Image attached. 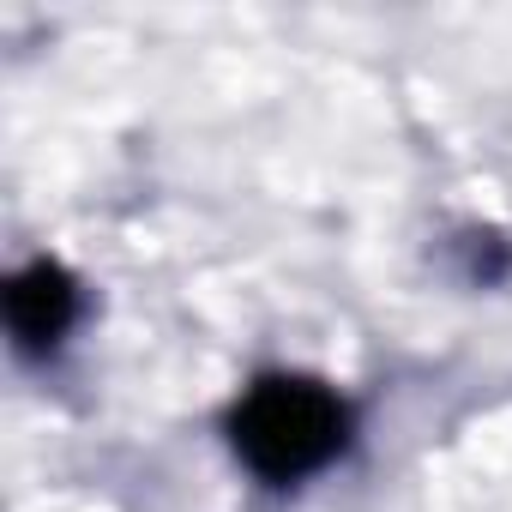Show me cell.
<instances>
[{
  "label": "cell",
  "mask_w": 512,
  "mask_h": 512,
  "mask_svg": "<svg viewBox=\"0 0 512 512\" xmlns=\"http://www.w3.org/2000/svg\"><path fill=\"white\" fill-rule=\"evenodd\" d=\"M73 320H79V284L55 260H31L25 272H13V284H7V332H13L19 350H31V356L61 350Z\"/></svg>",
  "instance_id": "cell-2"
},
{
  "label": "cell",
  "mask_w": 512,
  "mask_h": 512,
  "mask_svg": "<svg viewBox=\"0 0 512 512\" xmlns=\"http://www.w3.org/2000/svg\"><path fill=\"white\" fill-rule=\"evenodd\" d=\"M350 404L314 374H260L229 410V446L260 482H308L350 446Z\"/></svg>",
  "instance_id": "cell-1"
}]
</instances>
